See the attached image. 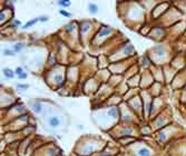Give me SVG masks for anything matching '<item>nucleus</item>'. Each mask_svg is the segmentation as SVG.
Masks as SVG:
<instances>
[{"label":"nucleus","instance_id":"obj_1","mask_svg":"<svg viewBox=\"0 0 186 156\" xmlns=\"http://www.w3.org/2000/svg\"><path fill=\"white\" fill-rule=\"evenodd\" d=\"M110 32H112V29H110L109 27H104V28H101V29H100L99 36H100V37H104V36L109 35Z\"/></svg>","mask_w":186,"mask_h":156},{"label":"nucleus","instance_id":"obj_2","mask_svg":"<svg viewBox=\"0 0 186 156\" xmlns=\"http://www.w3.org/2000/svg\"><path fill=\"white\" fill-rule=\"evenodd\" d=\"M59 119H58V117H51L49 119V125L51 127H58L59 126Z\"/></svg>","mask_w":186,"mask_h":156},{"label":"nucleus","instance_id":"obj_3","mask_svg":"<svg viewBox=\"0 0 186 156\" xmlns=\"http://www.w3.org/2000/svg\"><path fill=\"white\" fill-rule=\"evenodd\" d=\"M3 74H5V76L7 78H14L16 73H14V70H11V69H9V68H5L3 69Z\"/></svg>","mask_w":186,"mask_h":156},{"label":"nucleus","instance_id":"obj_4","mask_svg":"<svg viewBox=\"0 0 186 156\" xmlns=\"http://www.w3.org/2000/svg\"><path fill=\"white\" fill-rule=\"evenodd\" d=\"M15 73L18 75V77L20 78V79H21V78H23V79H25V78H27V75L23 73V68H21V67H18V68L15 70Z\"/></svg>","mask_w":186,"mask_h":156},{"label":"nucleus","instance_id":"obj_5","mask_svg":"<svg viewBox=\"0 0 186 156\" xmlns=\"http://www.w3.org/2000/svg\"><path fill=\"white\" fill-rule=\"evenodd\" d=\"M23 46H25V44H23V42H17V44L14 46L12 50H14L15 52H19V51H20L21 49L23 48Z\"/></svg>","mask_w":186,"mask_h":156},{"label":"nucleus","instance_id":"obj_6","mask_svg":"<svg viewBox=\"0 0 186 156\" xmlns=\"http://www.w3.org/2000/svg\"><path fill=\"white\" fill-rule=\"evenodd\" d=\"M37 21H39V19L38 18H35V19H32V20H30V21H28L27 24L25 25V26H23V28L25 29H27V28H29V27H31V26H34L35 24H36Z\"/></svg>","mask_w":186,"mask_h":156},{"label":"nucleus","instance_id":"obj_7","mask_svg":"<svg viewBox=\"0 0 186 156\" xmlns=\"http://www.w3.org/2000/svg\"><path fill=\"white\" fill-rule=\"evenodd\" d=\"M108 115L112 116V117H117L118 111H117V109L115 108V107H112V108H109V110H108Z\"/></svg>","mask_w":186,"mask_h":156},{"label":"nucleus","instance_id":"obj_8","mask_svg":"<svg viewBox=\"0 0 186 156\" xmlns=\"http://www.w3.org/2000/svg\"><path fill=\"white\" fill-rule=\"evenodd\" d=\"M155 51H156L157 55L163 56L164 52H165V49H164L163 46H156V48H155Z\"/></svg>","mask_w":186,"mask_h":156},{"label":"nucleus","instance_id":"obj_9","mask_svg":"<svg viewBox=\"0 0 186 156\" xmlns=\"http://www.w3.org/2000/svg\"><path fill=\"white\" fill-rule=\"evenodd\" d=\"M88 8H89V11L92 13H96L97 11H98V7H97V4H95V3H89Z\"/></svg>","mask_w":186,"mask_h":156},{"label":"nucleus","instance_id":"obj_10","mask_svg":"<svg viewBox=\"0 0 186 156\" xmlns=\"http://www.w3.org/2000/svg\"><path fill=\"white\" fill-rule=\"evenodd\" d=\"M138 155L139 156H149V151L147 148H140L138 151Z\"/></svg>","mask_w":186,"mask_h":156},{"label":"nucleus","instance_id":"obj_11","mask_svg":"<svg viewBox=\"0 0 186 156\" xmlns=\"http://www.w3.org/2000/svg\"><path fill=\"white\" fill-rule=\"evenodd\" d=\"M34 111L37 114H39L41 111V105L39 104V103H37V104L34 105Z\"/></svg>","mask_w":186,"mask_h":156},{"label":"nucleus","instance_id":"obj_12","mask_svg":"<svg viewBox=\"0 0 186 156\" xmlns=\"http://www.w3.org/2000/svg\"><path fill=\"white\" fill-rule=\"evenodd\" d=\"M3 55L6 56H15V51L11 50V49H3Z\"/></svg>","mask_w":186,"mask_h":156},{"label":"nucleus","instance_id":"obj_13","mask_svg":"<svg viewBox=\"0 0 186 156\" xmlns=\"http://www.w3.org/2000/svg\"><path fill=\"white\" fill-rule=\"evenodd\" d=\"M58 4L61 7H69L70 6V1H67V0H61V1H58Z\"/></svg>","mask_w":186,"mask_h":156},{"label":"nucleus","instance_id":"obj_14","mask_svg":"<svg viewBox=\"0 0 186 156\" xmlns=\"http://www.w3.org/2000/svg\"><path fill=\"white\" fill-rule=\"evenodd\" d=\"M17 88H18V89H27V88H29V85L18 84V85H17Z\"/></svg>","mask_w":186,"mask_h":156},{"label":"nucleus","instance_id":"obj_15","mask_svg":"<svg viewBox=\"0 0 186 156\" xmlns=\"http://www.w3.org/2000/svg\"><path fill=\"white\" fill-rule=\"evenodd\" d=\"M60 12V15H63V16H65V17H71V13H69V12H67V11H64V10H60L59 11Z\"/></svg>","mask_w":186,"mask_h":156},{"label":"nucleus","instance_id":"obj_16","mask_svg":"<svg viewBox=\"0 0 186 156\" xmlns=\"http://www.w3.org/2000/svg\"><path fill=\"white\" fill-rule=\"evenodd\" d=\"M55 80H56L57 82H59V84H61V82H63V77H61V76H56Z\"/></svg>","mask_w":186,"mask_h":156},{"label":"nucleus","instance_id":"obj_17","mask_svg":"<svg viewBox=\"0 0 186 156\" xmlns=\"http://www.w3.org/2000/svg\"><path fill=\"white\" fill-rule=\"evenodd\" d=\"M38 19H39V21H41V22H46L48 20V18L46 17V16H43V17H38Z\"/></svg>","mask_w":186,"mask_h":156},{"label":"nucleus","instance_id":"obj_18","mask_svg":"<svg viewBox=\"0 0 186 156\" xmlns=\"http://www.w3.org/2000/svg\"><path fill=\"white\" fill-rule=\"evenodd\" d=\"M72 29H74V24H70L67 26V31L68 32H70V31H72Z\"/></svg>","mask_w":186,"mask_h":156}]
</instances>
